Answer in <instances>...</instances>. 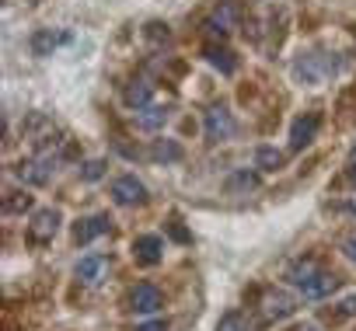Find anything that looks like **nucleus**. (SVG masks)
Here are the masks:
<instances>
[{"instance_id":"9b49d317","label":"nucleus","mask_w":356,"mask_h":331,"mask_svg":"<svg viewBox=\"0 0 356 331\" xmlns=\"http://www.w3.org/2000/svg\"><path fill=\"white\" fill-rule=\"evenodd\" d=\"M102 234H112V217H108V213L88 217V220H81V223L74 227V241H77V244H91V241L102 237Z\"/></svg>"},{"instance_id":"4be33fe9","label":"nucleus","mask_w":356,"mask_h":331,"mask_svg":"<svg viewBox=\"0 0 356 331\" xmlns=\"http://www.w3.org/2000/svg\"><path fill=\"white\" fill-rule=\"evenodd\" d=\"M102 175H105V160H88V164H84V171H81L84 182H98Z\"/></svg>"},{"instance_id":"f3484780","label":"nucleus","mask_w":356,"mask_h":331,"mask_svg":"<svg viewBox=\"0 0 356 331\" xmlns=\"http://www.w3.org/2000/svg\"><path fill=\"white\" fill-rule=\"evenodd\" d=\"M203 56H207V60H210V63H213L220 74H227V77L238 70V60H234V53H231V49H224V46H207V49H203Z\"/></svg>"},{"instance_id":"20e7f679","label":"nucleus","mask_w":356,"mask_h":331,"mask_svg":"<svg viewBox=\"0 0 356 331\" xmlns=\"http://www.w3.org/2000/svg\"><path fill=\"white\" fill-rule=\"evenodd\" d=\"M112 199L119 206H143L147 203V185L136 175H122L112 182Z\"/></svg>"},{"instance_id":"39448f33","label":"nucleus","mask_w":356,"mask_h":331,"mask_svg":"<svg viewBox=\"0 0 356 331\" xmlns=\"http://www.w3.org/2000/svg\"><path fill=\"white\" fill-rule=\"evenodd\" d=\"M238 28V8L231 4V0H220V4L213 8V15L207 18V35L213 39H224Z\"/></svg>"},{"instance_id":"bb28decb","label":"nucleus","mask_w":356,"mask_h":331,"mask_svg":"<svg viewBox=\"0 0 356 331\" xmlns=\"http://www.w3.org/2000/svg\"><path fill=\"white\" fill-rule=\"evenodd\" d=\"M342 255H346V258H349V262H356V234H353V237H346V241H342Z\"/></svg>"},{"instance_id":"cd10ccee","label":"nucleus","mask_w":356,"mask_h":331,"mask_svg":"<svg viewBox=\"0 0 356 331\" xmlns=\"http://www.w3.org/2000/svg\"><path fill=\"white\" fill-rule=\"evenodd\" d=\"M346 178L356 185V146H353V153H349V160H346Z\"/></svg>"},{"instance_id":"f257e3e1","label":"nucleus","mask_w":356,"mask_h":331,"mask_svg":"<svg viewBox=\"0 0 356 331\" xmlns=\"http://www.w3.org/2000/svg\"><path fill=\"white\" fill-rule=\"evenodd\" d=\"M335 70H339V60L328 56V53H307L293 63V77L304 80V84H325Z\"/></svg>"},{"instance_id":"c85d7f7f","label":"nucleus","mask_w":356,"mask_h":331,"mask_svg":"<svg viewBox=\"0 0 356 331\" xmlns=\"http://www.w3.org/2000/svg\"><path fill=\"white\" fill-rule=\"evenodd\" d=\"M164 328H168L164 321H147V324H140L136 331H164Z\"/></svg>"},{"instance_id":"c756f323","label":"nucleus","mask_w":356,"mask_h":331,"mask_svg":"<svg viewBox=\"0 0 356 331\" xmlns=\"http://www.w3.org/2000/svg\"><path fill=\"white\" fill-rule=\"evenodd\" d=\"M293 331H318V328H314V324H297Z\"/></svg>"},{"instance_id":"dca6fc26","label":"nucleus","mask_w":356,"mask_h":331,"mask_svg":"<svg viewBox=\"0 0 356 331\" xmlns=\"http://www.w3.org/2000/svg\"><path fill=\"white\" fill-rule=\"evenodd\" d=\"M164 122H168V108H161V105H143V108H136V126H140V129L154 133V129H161Z\"/></svg>"},{"instance_id":"5701e85b","label":"nucleus","mask_w":356,"mask_h":331,"mask_svg":"<svg viewBox=\"0 0 356 331\" xmlns=\"http://www.w3.org/2000/svg\"><path fill=\"white\" fill-rule=\"evenodd\" d=\"M259 185V175H248V171H238L231 178V189H255Z\"/></svg>"},{"instance_id":"393cba45","label":"nucleus","mask_w":356,"mask_h":331,"mask_svg":"<svg viewBox=\"0 0 356 331\" xmlns=\"http://www.w3.org/2000/svg\"><path fill=\"white\" fill-rule=\"evenodd\" d=\"M147 35H150V39H164V42L171 39V32H168V25H147Z\"/></svg>"},{"instance_id":"412c9836","label":"nucleus","mask_w":356,"mask_h":331,"mask_svg":"<svg viewBox=\"0 0 356 331\" xmlns=\"http://www.w3.org/2000/svg\"><path fill=\"white\" fill-rule=\"evenodd\" d=\"M25 210H32V196L29 192H8L4 213H25Z\"/></svg>"},{"instance_id":"9d476101","label":"nucleus","mask_w":356,"mask_h":331,"mask_svg":"<svg viewBox=\"0 0 356 331\" xmlns=\"http://www.w3.org/2000/svg\"><path fill=\"white\" fill-rule=\"evenodd\" d=\"M318 126H321V119L311 112V115H300V119H293V126H290V150H304V146H311V139L318 136Z\"/></svg>"},{"instance_id":"423d86ee","label":"nucleus","mask_w":356,"mask_h":331,"mask_svg":"<svg viewBox=\"0 0 356 331\" xmlns=\"http://www.w3.org/2000/svg\"><path fill=\"white\" fill-rule=\"evenodd\" d=\"M207 139L210 143H220V139H227V136H234V129H238V122H234V115L224 108V105H213L210 112H207Z\"/></svg>"},{"instance_id":"a878e982","label":"nucleus","mask_w":356,"mask_h":331,"mask_svg":"<svg viewBox=\"0 0 356 331\" xmlns=\"http://www.w3.org/2000/svg\"><path fill=\"white\" fill-rule=\"evenodd\" d=\"M349 314H356V296H349V300H342V303H339L335 321H339V317H349Z\"/></svg>"},{"instance_id":"f8f14e48","label":"nucleus","mask_w":356,"mask_h":331,"mask_svg":"<svg viewBox=\"0 0 356 331\" xmlns=\"http://www.w3.org/2000/svg\"><path fill=\"white\" fill-rule=\"evenodd\" d=\"M133 255H136L140 265H157L164 258V241L157 234H143V237L133 241Z\"/></svg>"},{"instance_id":"a211bd4d","label":"nucleus","mask_w":356,"mask_h":331,"mask_svg":"<svg viewBox=\"0 0 356 331\" xmlns=\"http://www.w3.org/2000/svg\"><path fill=\"white\" fill-rule=\"evenodd\" d=\"M150 160H157V164L182 160V146H178L175 139H154V146H150Z\"/></svg>"},{"instance_id":"1a4fd4ad","label":"nucleus","mask_w":356,"mask_h":331,"mask_svg":"<svg viewBox=\"0 0 356 331\" xmlns=\"http://www.w3.org/2000/svg\"><path fill=\"white\" fill-rule=\"evenodd\" d=\"M129 307H133L136 314H157V310L164 307V296H161L157 286L140 282V286H133V293H129Z\"/></svg>"},{"instance_id":"4468645a","label":"nucleus","mask_w":356,"mask_h":331,"mask_svg":"<svg viewBox=\"0 0 356 331\" xmlns=\"http://www.w3.org/2000/svg\"><path fill=\"white\" fill-rule=\"evenodd\" d=\"M63 42H70V35H67V32L42 28V32H35V35H32V53H35V56H53V49H56V46H63Z\"/></svg>"},{"instance_id":"6ab92c4d","label":"nucleus","mask_w":356,"mask_h":331,"mask_svg":"<svg viewBox=\"0 0 356 331\" xmlns=\"http://www.w3.org/2000/svg\"><path fill=\"white\" fill-rule=\"evenodd\" d=\"M255 164L262 171H280V164H283V153L276 146H259L255 150Z\"/></svg>"},{"instance_id":"0eeeda50","label":"nucleus","mask_w":356,"mask_h":331,"mask_svg":"<svg viewBox=\"0 0 356 331\" xmlns=\"http://www.w3.org/2000/svg\"><path fill=\"white\" fill-rule=\"evenodd\" d=\"M74 275L84 282V286H102L108 279V258L105 255H84L77 265H74Z\"/></svg>"},{"instance_id":"b1692460","label":"nucleus","mask_w":356,"mask_h":331,"mask_svg":"<svg viewBox=\"0 0 356 331\" xmlns=\"http://www.w3.org/2000/svg\"><path fill=\"white\" fill-rule=\"evenodd\" d=\"M168 234H171L178 244H189V241H193V234H189L182 223H178V220H171V223H168Z\"/></svg>"},{"instance_id":"6e6552de","label":"nucleus","mask_w":356,"mask_h":331,"mask_svg":"<svg viewBox=\"0 0 356 331\" xmlns=\"http://www.w3.org/2000/svg\"><path fill=\"white\" fill-rule=\"evenodd\" d=\"M297 289L304 293V300H325V296H332V293L339 289V275H335V272L318 269V272H314V275H307Z\"/></svg>"},{"instance_id":"ddd939ff","label":"nucleus","mask_w":356,"mask_h":331,"mask_svg":"<svg viewBox=\"0 0 356 331\" xmlns=\"http://www.w3.org/2000/svg\"><path fill=\"white\" fill-rule=\"evenodd\" d=\"M293 296H286V293H280V289H273V293H266L262 296V317L266 321H283V317H290L293 314Z\"/></svg>"},{"instance_id":"f03ea898","label":"nucleus","mask_w":356,"mask_h":331,"mask_svg":"<svg viewBox=\"0 0 356 331\" xmlns=\"http://www.w3.org/2000/svg\"><path fill=\"white\" fill-rule=\"evenodd\" d=\"M56 164H60V157H56L53 150H42V153L22 160L18 168H15V175H18L25 185H49V178L56 175Z\"/></svg>"},{"instance_id":"7ed1b4c3","label":"nucleus","mask_w":356,"mask_h":331,"mask_svg":"<svg viewBox=\"0 0 356 331\" xmlns=\"http://www.w3.org/2000/svg\"><path fill=\"white\" fill-rule=\"evenodd\" d=\"M60 223H63L60 210H39V213L32 217V223H29V241H32V244H49V241L56 237Z\"/></svg>"},{"instance_id":"aec40b11","label":"nucleus","mask_w":356,"mask_h":331,"mask_svg":"<svg viewBox=\"0 0 356 331\" xmlns=\"http://www.w3.org/2000/svg\"><path fill=\"white\" fill-rule=\"evenodd\" d=\"M217 331H252L248 328V317L241 310H227L220 321H217Z\"/></svg>"},{"instance_id":"2eb2a0df","label":"nucleus","mask_w":356,"mask_h":331,"mask_svg":"<svg viewBox=\"0 0 356 331\" xmlns=\"http://www.w3.org/2000/svg\"><path fill=\"white\" fill-rule=\"evenodd\" d=\"M150 94H154V84L150 80H143V77H136V80H129L126 84V91H122V98H126V105L136 112V108H143V105H150Z\"/></svg>"}]
</instances>
